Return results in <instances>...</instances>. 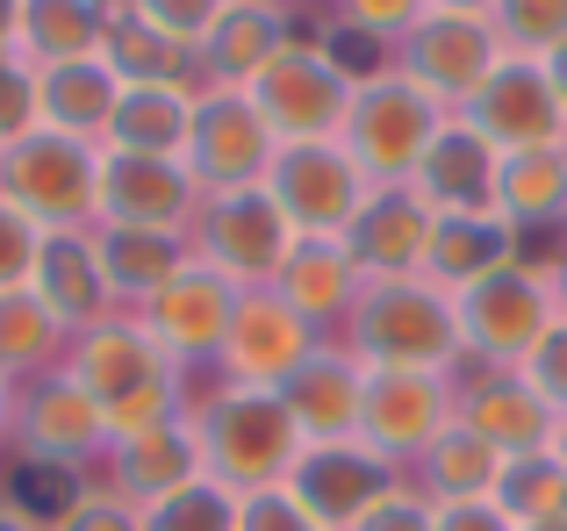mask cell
<instances>
[{
	"label": "cell",
	"mask_w": 567,
	"mask_h": 531,
	"mask_svg": "<svg viewBox=\"0 0 567 531\" xmlns=\"http://www.w3.org/2000/svg\"><path fill=\"white\" fill-rule=\"evenodd\" d=\"M65 374L101 403L109 431L166 424V417H181L187 395H194V374L144 331L137 316H130V309H115V316H101L94 331L72 337L65 345Z\"/></svg>",
	"instance_id": "1"
},
{
	"label": "cell",
	"mask_w": 567,
	"mask_h": 531,
	"mask_svg": "<svg viewBox=\"0 0 567 531\" xmlns=\"http://www.w3.org/2000/svg\"><path fill=\"white\" fill-rule=\"evenodd\" d=\"M194 438H202V475L223 481L230 496L280 489L295 475L309 438L295 431L280 388H237V381H202L187 395Z\"/></svg>",
	"instance_id": "2"
},
{
	"label": "cell",
	"mask_w": 567,
	"mask_h": 531,
	"mask_svg": "<svg viewBox=\"0 0 567 531\" xmlns=\"http://www.w3.org/2000/svg\"><path fill=\"white\" fill-rule=\"evenodd\" d=\"M338 345L360 366H416V374H460V316L439 280H367Z\"/></svg>",
	"instance_id": "3"
},
{
	"label": "cell",
	"mask_w": 567,
	"mask_h": 531,
	"mask_svg": "<svg viewBox=\"0 0 567 531\" xmlns=\"http://www.w3.org/2000/svg\"><path fill=\"white\" fill-rule=\"evenodd\" d=\"M352 86H360V72L338 58V43L302 22L288 37V51H280L245 94H251V108H259V123L274 129V144H317V137H338V129H346Z\"/></svg>",
	"instance_id": "4"
},
{
	"label": "cell",
	"mask_w": 567,
	"mask_h": 531,
	"mask_svg": "<svg viewBox=\"0 0 567 531\" xmlns=\"http://www.w3.org/2000/svg\"><path fill=\"white\" fill-rule=\"evenodd\" d=\"M445 123H453V108H439V101H431L416 80H402L395 65H374V72H360V86H352V108H346L338 144L360 158V173L374 187H410L416 158L431 152V137H439Z\"/></svg>",
	"instance_id": "5"
},
{
	"label": "cell",
	"mask_w": 567,
	"mask_h": 531,
	"mask_svg": "<svg viewBox=\"0 0 567 531\" xmlns=\"http://www.w3.org/2000/svg\"><path fill=\"white\" fill-rule=\"evenodd\" d=\"M453 316H460V366H525L539 352V337L560 323L554 302V280H546L539 259H517L496 266L488 280L453 294Z\"/></svg>",
	"instance_id": "6"
},
{
	"label": "cell",
	"mask_w": 567,
	"mask_h": 531,
	"mask_svg": "<svg viewBox=\"0 0 567 531\" xmlns=\"http://www.w3.org/2000/svg\"><path fill=\"white\" fill-rule=\"evenodd\" d=\"M0 201L51 230H94L101 216V144L58 137V129H29L22 144L0 152Z\"/></svg>",
	"instance_id": "7"
},
{
	"label": "cell",
	"mask_w": 567,
	"mask_h": 531,
	"mask_svg": "<svg viewBox=\"0 0 567 531\" xmlns=\"http://www.w3.org/2000/svg\"><path fill=\"white\" fill-rule=\"evenodd\" d=\"M295 244H302V238H295V223L280 216V201L266 195V187H230V195H202V209H194V230H187L194 266L223 273L237 294L274 288Z\"/></svg>",
	"instance_id": "8"
},
{
	"label": "cell",
	"mask_w": 567,
	"mask_h": 531,
	"mask_svg": "<svg viewBox=\"0 0 567 531\" xmlns=\"http://www.w3.org/2000/svg\"><path fill=\"white\" fill-rule=\"evenodd\" d=\"M266 195L280 201L295 238H346L352 216L374 201V180L338 137H317V144H280L266 166Z\"/></svg>",
	"instance_id": "9"
},
{
	"label": "cell",
	"mask_w": 567,
	"mask_h": 531,
	"mask_svg": "<svg viewBox=\"0 0 567 531\" xmlns=\"http://www.w3.org/2000/svg\"><path fill=\"white\" fill-rule=\"evenodd\" d=\"M388 65L402 80H416L439 108H467L482 94V80L503 65V37L488 14H453V8H424V22L388 51Z\"/></svg>",
	"instance_id": "10"
},
{
	"label": "cell",
	"mask_w": 567,
	"mask_h": 531,
	"mask_svg": "<svg viewBox=\"0 0 567 531\" xmlns=\"http://www.w3.org/2000/svg\"><path fill=\"white\" fill-rule=\"evenodd\" d=\"M109 438L115 431H109V417H101V403L65 366H51V374L14 388V452H22V460L65 467V475H94Z\"/></svg>",
	"instance_id": "11"
},
{
	"label": "cell",
	"mask_w": 567,
	"mask_h": 531,
	"mask_svg": "<svg viewBox=\"0 0 567 531\" xmlns=\"http://www.w3.org/2000/svg\"><path fill=\"white\" fill-rule=\"evenodd\" d=\"M460 123H467L496 158L567 144V108H560V94H554V80H546L539 58H503V65L482 80V94L460 108Z\"/></svg>",
	"instance_id": "12"
},
{
	"label": "cell",
	"mask_w": 567,
	"mask_h": 531,
	"mask_svg": "<svg viewBox=\"0 0 567 531\" xmlns=\"http://www.w3.org/2000/svg\"><path fill=\"white\" fill-rule=\"evenodd\" d=\"M453 424V374H416V366H367V403H360V446L381 452L395 475Z\"/></svg>",
	"instance_id": "13"
},
{
	"label": "cell",
	"mask_w": 567,
	"mask_h": 531,
	"mask_svg": "<svg viewBox=\"0 0 567 531\" xmlns=\"http://www.w3.org/2000/svg\"><path fill=\"white\" fill-rule=\"evenodd\" d=\"M274 129L259 123L251 94L230 86H202L194 94V129H187V173L202 195H230V187H266L274 166Z\"/></svg>",
	"instance_id": "14"
},
{
	"label": "cell",
	"mask_w": 567,
	"mask_h": 531,
	"mask_svg": "<svg viewBox=\"0 0 567 531\" xmlns=\"http://www.w3.org/2000/svg\"><path fill=\"white\" fill-rule=\"evenodd\" d=\"M317 345H323L317 323H302L274 288H251V294H237L230 337H223L216 374H208V381H237V388H280V381H288Z\"/></svg>",
	"instance_id": "15"
},
{
	"label": "cell",
	"mask_w": 567,
	"mask_h": 531,
	"mask_svg": "<svg viewBox=\"0 0 567 531\" xmlns=\"http://www.w3.org/2000/svg\"><path fill=\"white\" fill-rule=\"evenodd\" d=\"M130 316H137L187 374H216V352H223L230 316H237V288L223 273H208V266L187 259L181 273H173L144 309H130Z\"/></svg>",
	"instance_id": "16"
},
{
	"label": "cell",
	"mask_w": 567,
	"mask_h": 531,
	"mask_svg": "<svg viewBox=\"0 0 567 531\" xmlns=\"http://www.w3.org/2000/svg\"><path fill=\"white\" fill-rule=\"evenodd\" d=\"M395 481L402 475L381 452H367L360 438H331V446H302V460H295V475L280 481V489L309 510L317 531H352Z\"/></svg>",
	"instance_id": "17"
},
{
	"label": "cell",
	"mask_w": 567,
	"mask_h": 531,
	"mask_svg": "<svg viewBox=\"0 0 567 531\" xmlns=\"http://www.w3.org/2000/svg\"><path fill=\"white\" fill-rule=\"evenodd\" d=\"M453 409H460V424H474V431L503 452V460L554 452V431H560L554 403H546L525 374H511V366H460L453 374Z\"/></svg>",
	"instance_id": "18"
},
{
	"label": "cell",
	"mask_w": 567,
	"mask_h": 531,
	"mask_svg": "<svg viewBox=\"0 0 567 531\" xmlns=\"http://www.w3.org/2000/svg\"><path fill=\"white\" fill-rule=\"evenodd\" d=\"M202 187H194L187 158H130V152H101V216L94 223L115 230H173L187 238Z\"/></svg>",
	"instance_id": "19"
},
{
	"label": "cell",
	"mask_w": 567,
	"mask_h": 531,
	"mask_svg": "<svg viewBox=\"0 0 567 531\" xmlns=\"http://www.w3.org/2000/svg\"><path fill=\"white\" fill-rule=\"evenodd\" d=\"M94 475H101V489H115L123 503L152 510L158 496H173V489H187V481H202V438H194V417L181 409V417H166V424L115 431Z\"/></svg>",
	"instance_id": "20"
},
{
	"label": "cell",
	"mask_w": 567,
	"mask_h": 531,
	"mask_svg": "<svg viewBox=\"0 0 567 531\" xmlns=\"http://www.w3.org/2000/svg\"><path fill=\"white\" fill-rule=\"evenodd\" d=\"M295 29H302V14H295L288 0H230V8L216 14V29L194 43V72H202V86L245 94V86L288 51Z\"/></svg>",
	"instance_id": "21"
},
{
	"label": "cell",
	"mask_w": 567,
	"mask_h": 531,
	"mask_svg": "<svg viewBox=\"0 0 567 531\" xmlns=\"http://www.w3.org/2000/svg\"><path fill=\"white\" fill-rule=\"evenodd\" d=\"M280 403H288L295 431L309 446H331V438H360V403H367V366L352 360L338 337H323L288 381H280Z\"/></svg>",
	"instance_id": "22"
},
{
	"label": "cell",
	"mask_w": 567,
	"mask_h": 531,
	"mask_svg": "<svg viewBox=\"0 0 567 531\" xmlns=\"http://www.w3.org/2000/svg\"><path fill=\"white\" fill-rule=\"evenodd\" d=\"M496 173H503V158L453 115V123L431 137V152L416 158L410 195L424 201L431 216H496ZM496 223H503V216H496Z\"/></svg>",
	"instance_id": "23"
},
{
	"label": "cell",
	"mask_w": 567,
	"mask_h": 531,
	"mask_svg": "<svg viewBox=\"0 0 567 531\" xmlns=\"http://www.w3.org/2000/svg\"><path fill=\"white\" fill-rule=\"evenodd\" d=\"M346 252L367 280H410L424 273V252H431V209L410 195V187H374L360 216L346 230Z\"/></svg>",
	"instance_id": "24"
},
{
	"label": "cell",
	"mask_w": 567,
	"mask_h": 531,
	"mask_svg": "<svg viewBox=\"0 0 567 531\" xmlns=\"http://www.w3.org/2000/svg\"><path fill=\"white\" fill-rule=\"evenodd\" d=\"M29 294L65 323L72 337L94 331L101 316H115V294L101 280V259H94V230H51L37 252V273H29Z\"/></svg>",
	"instance_id": "25"
},
{
	"label": "cell",
	"mask_w": 567,
	"mask_h": 531,
	"mask_svg": "<svg viewBox=\"0 0 567 531\" xmlns=\"http://www.w3.org/2000/svg\"><path fill=\"white\" fill-rule=\"evenodd\" d=\"M360 288H367V273L352 266L346 238H302V244L288 252V266H280V280H274L280 302H288L302 323H317L323 337H338V323L352 316Z\"/></svg>",
	"instance_id": "26"
},
{
	"label": "cell",
	"mask_w": 567,
	"mask_h": 531,
	"mask_svg": "<svg viewBox=\"0 0 567 531\" xmlns=\"http://www.w3.org/2000/svg\"><path fill=\"white\" fill-rule=\"evenodd\" d=\"M503 467H511V460H503V452L488 446L474 424H460V409H453V424H445V431L416 452L402 481H410L424 503H482V496H496Z\"/></svg>",
	"instance_id": "27"
},
{
	"label": "cell",
	"mask_w": 567,
	"mask_h": 531,
	"mask_svg": "<svg viewBox=\"0 0 567 531\" xmlns=\"http://www.w3.org/2000/svg\"><path fill=\"white\" fill-rule=\"evenodd\" d=\"M517 259H532V244L496 216H431L424 280H439L445 294L474 288V280H488L496 266H517Z\"/></svg>",
	"instance_id": "28"
},
{
	"label": "cell",
	"mask_w": 567,
	"mask_h": 531,
	"mask_svg": "<svg viewBox=\"0 0 567 531\" xmlns=\"http://www.w3.org/2000/svg\"><path fill=\"white\" fill-rule=\"evenodd\" d=\"M496 216L517 230L525 244L567 238V144L554 152H517L496 173Z\"/></svg>",
	"instance_id": "29"
},
{
	"label": "cell",
	"mask_w": 567,
	"mask_h": 531,
	"mask_svg": "<svg viewBox=\"0 0 567 531\" xmlns=\"http://www.w3.org/2000/svg\"><path fill=\"white\" fill-rule=\"evenodd\" d=\"M194 94H202V86H123V101H115V115H109V137H101V152L187 158Z\"/></svg>",
	"instance_id": "30"
},
{
	"label": "cell",
	"mask_w": 567,
	"mask_h": 531,
	"mask_svg": "<svg viewBox=\"0 0 567 531\" xmlns=\"http://www.w3.org/2000/svg\"><path fill=\"white\" fill-rule=\"evenodd\" d=\"M94 259H101V280H109L115 309H144L194 252H187V238H173V230H115V223H94Z\"/></svg>",
	"instance_id": "31"
},
{
	"label": "cell",
	"mask_w": 567,
	"mask_h": 531,
	"mask_svg": "<svg viewBox=\"0 0 567 531\" xmlns=\"http://www.w3.org/2000/svg\"><path fill=\"white\" fill-rule=\"evenodd\" d=\"M109 14L115 8H101V0H22V8H14V51H22L29 72L101 58Z\"/></svg>",
	"instance_id": "32"
},
{
	"label": "cell",
	"mask_w": 567,
	"mask_h": 531,
	"mask_svg": "<svg viewBox=\"0 0 567 531\" xmlns=\"http://www.w3.org/2000/svg\"><path fill=\"white\" fill-rule=\"evenodd\" d=\"M115 101H123V80H115L101 58H80V65H43L37 72V115H43V129H58V137L101 144V137H109Z\"/></svg>",
	"instance_id": "33"
},
{
	"label": "cell",
	"mask_w": 567,
	"mask_h": 531,
	"mask_svg": "<svg viewBox=\"0 0 567 531\" xmlns=\"http://www.w3.org/2000/svg\"><path fill=\"white\" fill-rule=\"evenodd\" d=\"M101 65L115 72L123 86H202L194 72V51L173 37H158L152 22H137L130 8L109 14V37H101Z\"/></svg>",
	"instance_id": "34"
},
{
	"label": "cell",
	"mask_w": 567,
	"mask_h": 531,
	"mask_svg": "<svg viewBox=\"0 0 567 531\" xmlns=\"http://www.w3.org/2000/svg\"><path fill=\"white\" fill-rule=\"evenodd\" d=\"M65 345H72V331L29 288L0 294V388H22V381L65 366Z\"/></svg>",
	"instance_id": "35"
},
{
	"label": "cell",
	"mask_w": 567,
	"mask_h": 531,
	"mask_svg": "<svg viewBox=\"0 0 567 531\" xmlns=\"http://www.w3.org/2000/svg\"><path fill=\"white\" fill-rule=\"evenodd\" d=\"M424 8L431 0H338V8L323 14V37L338 43V58H346L352 72H374V65H388V51L424 22Z\"/></svg>",
	"instance_id": "36"
},
{
	"label": "cell",
	"mask_w": 567,
	"mask_h": 531,
	"mask_svg": "<svg viewBox=\"0 0 567 531\" xmlns=\"http://www.w3.org/2000/svg\"><path fill=\"white\" fill-rule=\"evenodd\" d=\"M496 503L517 531H539V524H567V467L560 452H532V460H511L496 481Z\"/></svg>",
	"instance_id": "37"
},
{
	"label": "cell",
	"mask_w": 567,
	"mask_h": 531,
	"mask_svg": "<svg viewBox=\"0 0 567 531\" xmlns=\"http://www.w3.org/2000/svg\"><path fill=\"white\" fill-rule=\"evenodd\" d=\"M237 510H245V496H230L223 481H187V489L158 496L152 510H144V531H237Z\"/></svg>",
	"instance_id": "38"
},
{
	"label": "cell",
	"mask_w": 567,
	"mask_h": 531,
	"mask_svg": "<svg viewBox=\"0 0 567 531\" xmlns=\"http://www.w3.org/2000/svg\"><path fill=\"white\" fill-rule=\"evenodd\" d=\"M496 37L503 58H546L567 43V0H496Z\"/></svg>",
	"instance_id": "39"
},
{
	"label": "cell",
	"mask_w": 567,
	"mask_h": 531,
	"mask_svg": "<svg viewBox=\"0 0 567 531\" xmlns=\"http://www.w3.org/2000/svg\"><path fill=\"white\" fill-rule=\"evenodd\" d=\"M130 14H137V22H152L158 37H173V43H202L208 29H216V14L230 8V0H123Z\"/></svg>",
	"instance_id": "40"
},
{
	"label": "cell",
	"mask_w": 567,
	"mask_h": 531,
	"mask_svg": "<svg viewBox=\"0 0 567 531\" xmlns=\"http://www.w3.org/2000/svg\"><path fill=\"white\" fill-rule=\"evenodd\" d=\"M37 252H43V230L29 223L14 201H0V294L29 288V273H37Z\"/></svg>",
	"instance_id": "41"
},
{
	"label": "cell",
	"mask_w": 567,
	"mask_h": 531,
	"mask_svg": "<svg viewBox=\"0 0 567 531\" xmlns=\"http://www.w3.org/2000/svg\"><path fill=\"white\" fill-rule=\"evenodd\" d=\"M51 531H144V510L123 503L115 489H101V481H86V496H80V503H72Z\"/></svg>",
	"instance_id": "42"
},
{
	"label": "cell",
	"mask_w": 567,
	"mask_h": 531,
	"mask_svg": "<svg viewBox=\"0 0 567 531\" xmlns=\"http://www.w3.org/2000/svg\"><path fill=\"white\" fill-rule=\"evenodd\" d=\"M29 129H43V115H37V72L8 65V72H0V152L22 144Z\"/></svg>",
	"instance_id": "43"
},
{
	"label": "cell",
	"mask_w": 567,
	"mask_h": 531,
	"mask_svg": "<svg viewBox=\"0 0 567 531\" xmlns=\"http://www.w3.org/2000/svg\"><path fill=\"white\" fill-rule=\"evenodd\" d=\"M517 374H525L532 388H539L546 403H554V417H567V323H554V331L539 337V352H532V360L517 366Z\"/></svg>",
	"instance_id": "44"
},
{
	"label": "cell",
	"mask_w": 567,
	"mask_h": 531,
	"mask_svg": "<svg viewBox=\"0 0 567 531\" xmlns=\"http://www.w3.org/2000/svg\"><path fill=\"white\" fill-rule=\"evenodd\" d=\"M431 518H439V510H431L424 496L410 489V481H395V489H388V496H381V503L367 510V518L352 524V531H431Z\"/></svg>",
	"instance_id": "45"
},
{
	"label": "cell",
	"mask_w": 567,
	"mask_h": 531,
	"mask_svg": "<svg viewBox=\"0 0 567 531\" xmlns=\"http://www.w3.org/2000/svg\"><path fill=\"white\" fill-rule=\"evenodd\" d=\"M237 531H317V524H309V510L295 503L288 489H259L237 510Z\"/></svg>",
	"instance_id": "46"
},
{
	"label": "cell",
	"mask_w": 567,
	"mask_h": 531,
	"mask_svg": "<svg viewBox=\"0 0 567 531\" xmlns=\"http://www.w3.org/2000/svg\"><path fill=\"white\" fill-rule=\"evenodd\" d=\"M439 518H431V531H517L511 518H503L496 496H482V503H431Z\"/></svg>",
	"instance_id": "47"
},
{
	"label": "cell",
	"mask_w": 567,
	"mask_h": 531,
	"mask_svg": "<svg viewBox=\"0 0 567 531\" xmlns=\"http://www.w3.org/2000/svg\"><path fill=\"white\" fill-rule=\"evenodd\" d=\"M546 280H554V302H560V323H567V238H554V259H539Z\"/></svg>",
	"instance_id": "48"
},
{
	"label": "cell",
	"mask_w": 567,
	"mask_h": 531,
	"mask_svg": "<svg viewBox=\"0 0 567 531\" xmlns=\"http://www.w3.org/2000/svg\"><path fill=\"white\" fill-rule=\"evenodd\" d=\"M539 65H546V80H554V94H560V108H567V43H560V51H546V58H539Z\"/></svg>",
	"instance_id": "49"
},
{
	"label": "cell",
	"mask_w": 567,
	"mask_h": 531,
	"mask_svg": "<svg viewBox=\"0 0 567 531\" xmlns=\"http://www.w3.org/2000/svg\"><path fill=\"white\" fill-rule=\"evenodd\" d=\"M0 531H51V524H37V518H29V510H14L8 496H0Z\"/></svg>",
	"instance_id": "50"
},
{
	"label": "cell",
	"mask_w": 567,
	"mask_h": 531,
	"mask_svg": "<svg viewBox=\"0 0 567 531\" xmlns=\"http://www.w3.org/2000/svg\"><path fill=\"white\" fill-rule=\"evenodd\" d=\"M14 446V388H0V452Z\"/></svg>",
	"instance_id": "51"
},
{
	"label": "cell",
	"mask_w": 567,
	"mask_h": 531,
	"mask_svg": "<svg viewBox=\"0 0 567 531\" xmlns=\"http://www.w3.org/2000/svg\"><path fill=\"white\" fill-rule=\"evenodd\" d=\"M431 8H453V14H496V0H431Z\"/></svg>",
	"instance_id": "52"
},
{
	"label": "cell",
	"mask_w": 567,
	"mask_h": 531,
	"mask_svg": "<svg viewBox=\"0 0 567 531\" xmlns=\"http://www.w3.org/2000/svg\"><path fill=\"white\" fill-rule=\"evenodd\" d=\"M14 8H22V0H0V37H14Z\"/></svg>",
	"instance_id": "53"
},
{
	"label": "cell",
	"mask_w": 567,
	"mask_h": 531,
	"mask_svg": "<svg viewBox=\"0 0 567 531\" xmlns=\"http://www.w3.org/2000/svg\"><path fill=\"white\" fill-rule=\"evenodd\" d=\"M288 8H295V14H302V8H323V14H331V8H338V0H288Z\"/></svg>",
	"instance_id": "54"
},
{
	"label": "cell",
	"mask_w": 567,
	"mask_h": 531,
	"mask_svg": "<svg viewBox=\"0 0 567 531\" xmlns=\"http://www.w3.org/2000/svg\"><path fill=\"white\" fill-rule=\"evenodd\" d=\"M554 452H560V467H567V417H560V431H554Z\"/></svg>",
	"instance_id": "55"
},
{
	"label": "cell",
	"mask_w": 567,
	"mask_h": 531,
	"mask_svg": "<svg viewBox=\"0 0 567 531\" xmlns=\"http://www.w3.org/2000/svg\"><path fill=\"white\" fill-rule=\"evenodd\" d=\"M539 531H567V524H539Z\"/></svg>",
	"instance_id": "56"
},
{
	"label": "cell",
	"mask_w": 567,
	"mask_h": 531,
	"mask_svg": "<svg viewBox=\"0 0 567 531\" xmlns=\"http://www.w3.org/2000/svg\"><path fill=\"white\" fill-rule=\"evenodd\" d=\"M101 8H123V0H101Z\"/></svg>",
	"instance_id": "57"
}]
</instances>
